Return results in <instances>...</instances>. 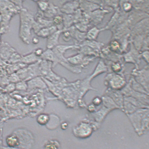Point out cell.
<instances>
[{"label": "cell", "instance_id": "9c48e42d", "mask_svg": "<svg viewBox=\"0 0 149 149\" xmlns=\"http://www.w3.org/2000/svg\"><path fill=\"white\" fill-rule=\"evenodd\" d=\"M62 32V30H58L49 36L47 38V49H52L59 45V39Z\"/></svg>", "mask_w": 149, "mask_h": 149}, {"label": "cell", "instance_id": "277c9868", "mask_svg": "<svg viewBox=\"0 0 149 149\" xmlns=\"http://www.w3.org/2000/svg\"><path fill=\"white\" fill-rule=\"evenodd\" d=\"M121 91L124 97H133L145 105L149 106V95L135 91L132 88L129 83H127Z\"/></svg>", "mask_w": 149, "mask_h": 149}, {"label": "cell", "instance_id": "3957f363", "mask_svg": "<svg viewBox=\"0 0 149 149\" xmlns=\"http://www.w3.org/2000/svg\"><path fill=\"white\" fill-rule=\"evenodd\" d=\"M104 83L107 88L118 90H122L127 84L124 77L115 73L107 75L105 78Z\"/></svg>", "mask_w": 149, "mask_h": 149}, {"label": "cell", "instance_id": "5b68a950", "mask_svg": "<svg viewBox=\"0 0 149 149\" xmlns=\"http://www.w3.org/2000/svg\"><path fill=\"white\" fill-rule=\"evenodd\" d=\"M132 74L134 79L145 89L149 93V68L148 66L141 70L136 69L134 70Z\"/></svg>", "mask_w": 149, "mask_h": 149}, {"label": "cell", "instance_id": "4316f807", "mask_svg": "<svg viewBox=\"0 0 149 149\" xmlns=\"http://www.w3.org/2000/svg\"><path fill=\"white\" fill-rule=\"evenodd\" d=\"M27 66L22 68L16 72L20 80H25L26 81L28 76V69Z\"/></svg>", "mask_w": 149, "mask_h": 149}, {"label": "cell", "instance_id": "e575fe53", "mask_svg": "<svg viewBox=\"0 0 149 149\" xmlns=\"http://www.w3.org/2000/svg\"><path fill=\"white\" fill-rule=\"evenodd\" d=\"M92 104L95 107H97L102 104V100L101 97H95L92 100Z\"/></svg>", "mask_w": 149, "mask_h": 149}, {"label": "cell", "instance_id": "83f0119b", "mask_svg": "<svg viewBox=\"0 0 149 149\" xmlns=\"http://www.w3.org/2000/svg\"><path fill=\"white\" fill-rule=\"evenodd\" d=\"M16 90L19 91L25 92L28 90V85L27 81L21 80L15 84Z\"/></svg>", "mask_w": 149, "mask_h": 149}, {"label": "cell", "instance_id": "d6a6232c", "mask_svg": "<svg viewBox=\"0 0 149 149\" xmlns=\"http://www.w3.org/2000/svg\"><path fill=\"white\" fill-rule=\"evenodd\" d=\"M5 91L6 92H13L16 90V85L15 84L13 83H9L6 85L5 88Z\"/></svg>", "mask_w": 149, "mask_h": 149}, {"label": "cell", "instance_id": "d590c367", "mask_svg": "<svg viewBox=\"0 0 149 149\" xmlns=\"http://www.w3.org/2000/svg\"><path fill=\"white\" fill-rule=\"evenodd\" d=\"M44 51L41 48H38L35 50L33 51L34 53L37 57L40 58L41 56L42 55Z\"/></svg>", "mask_w": 149, "mask_h": 149}, {"label": "cell", "instance_id": "2e32d148", "mask_svg": "<svg viewBox=\"0 0 149 149\" xmlns=\"http://www.w3.org/2000/svg\"><path fill=\"white\" fill-rule=\"evenodd\" d=\"M101 98L102 99V105L107 108L111 111L120 109L114 101L108 96L104 95Z\"/></svg>", "mask_w": 149, "mask_h": 149}, {"label": "cell", "instance_id": "74e56055", "mask_svg": "<svg viewBox=\"0 0 149 149\" xmlns=\"http://www.w3.org/2000/svg\"><path fill=\"white\" fill-rule=\"evenodd\" d=\"M142 57L147 63H149V52L148 51H145L142 55Z\"/></svg>", "mask_w": 149, "mask_h": 149}, {"label": "cell", "instance_id": "ffe728a7", "mask_svg": "<svg viewBox=\"0 0 149 149\" xmlns=\"http://www.w3.org/2000/svg\"><path fill=\"white\" fill-rule=\"evenodd\" d=\"M62 15L63 22V29H66L72 26V25L74 22V17L72 15H67L63 14Z\"/></svg>", "mask_w": 149, "mask_h": 149}, {"label": "cell", "instance_id": "52a82bcc", "mask_svg": "<svg viewBox=\"0 0 149 149\" xmlns=\"http://www.w3.org/2000/svg\"><path fill=\"white\" fill-rule=\"evenodd\" d=\"M105 95L110 97L119 108L123 109L124 97L121 90H113L107 88L105 92Z\"/></svg>", "mask_w": 149, "mask_h": 149}, {"label": "cell", "instance_id": "f546056e", "mask_svg": "<svg viewBox=\"0 0 149 149\" xmlns=\"http://www.w3.org/2000/svg\"><path fill=\"white\" fill-rule=\"evenodd\" d=\"M49 116L47 114H41L38 116L37 119V122L39 124L42 125H45L48 122Z\"/></svg>", "mask_w": 149, "mask_h": 149}, {"label": "cell", "instance_id": "f1b7e54d", "mask_svg": "<svg viewBox=\"0 0 149 149\" xmlns=\"http://www.w3.org/2000/svg\"><path fill=\"white\" fill-rule=\"evenodd\" d=\"M34 1L37 3L38 9L43 12L45 11L49 6V1Z\"/></svg>", "mask_w": 149, "mask_h": 149}, {"label": "cell", "instance_id": "cb8c5ba5", "mask_svg": "<svg viewBox=\"0 0 149 149\" xmlns=\"http://www.w3.org/2000/svg\"><path fill=\"white\" fill-rule=\"evenodd\" d=\"M100 30L95 27L89 30L86 34V38L87 40L94 41L96 39Z\"/></svg>", "mask_w": 149, "mask_h": 149}, {"label": "cell", "instance_id": "d4e9b609", "mask_svg": "<svg viewBox=\"0 0 149 149\" xmlns=\"http://www.w3.org/2000/svg\"><path fill=\"white\" fill-rule=\"evenodd\" d=\"M111 111L102 105L99 111L96 113L97 120L100 122L102 121L106 115Z\"/></svg>", "mask_w": 149, "mask_h": 149}, {"label": "cell", "instance_id": "ab89813d", "mask_svg": "<svg viewBox=\"0 0 149 149\" xmlns=\"http://www.w3.org/2000/svg\"><path fill=\"white\" fill-rule=\"evenodd\" d=\"M39 39L37 37H34L32 38V42L34 44L36 45L39 43Z\"/></svg>", "mask_w": 149, "mask_h": 149}, {"label": "cell", "instance_id": "9a60e30c", "mask_svg": "<svg viewBox=\"0 0 149 149\" xmlns=\"http://www.w3.org/2000/svg\"><path fill=\"white\" fill-rule=\"evenodd\" d=\"M41 59L40 58L37 57L35 55L33 51L26 55L22 56L21 62L28 66L36 63Z\"/></svg>", "mask_w": 149, "mask_h": 149}, {"label": "cell", "instance_id": "484cf974", "mask_svg": "<svg viewBox=\"0 0 149 149\" xmlns=\"http://www.w3.org/2000/svg\"><path fill=\"white\" fill-rule=\"evenodd\" d=\"M22 57V56L16 51L12 55L7 63L8 64H13L21 62Z\"/></svg>", "mask_w": 149, "mask_h": 149}, {"label": "cell", "instance_id": "8992f818", "mask_svg": "<svg viewBox=\"0 0 149 149\" xmlns=\"http://www.w3.org/2000/svg\"><path fill=\"white\" fill-rule=\"evenodd\" d=\"M16 51V50L8 43L2 41L0 45V59L7 62L12 55Z\"/></svg>", "mask_w": 149, "mask_h": 149}, {"label": "cell", "instance_id": "30bf717a", "mask_svg": "<svg viewBox=\"0 0 149 149\" xmlns=\"http://www.w3.org/2000/svg\"><path fill=\"white\" fill-rule=\"evenodd\" d=\"M28 90H31L36 88L44 89L46 85L42 76H38L27 81Z\"/></svg>", "mask_w": 149, "mask_h": 149}, {"label": "cell", "instance_id": "44dd1931", "mask_svg": "<svg viewBox=\"0 0 149 149\" xmlns=\"http://www.w3.org/2000/svg\"><path fill=\"white\" fill-rule=\"evenodd\" d=\"M79 6L81 9L86 13H88L92 12V11L96 8V5L88 1H79Z\"/></svg>", "mask_w": 149, "mask_h": 149}, {"label": "cell", "instance_id": "d6986e66", "mask_svg": "<svg viewBox=\"0 0 149 149\" xmlns=\"http://www.w3.org/2000/svg\"><path fill=\"white\" fill-rule=\"evenodd\" d=\"M130 86L133 90L137 92L140 93L147 94L149 95V93L140 84L138 83L136 80L134 79L133 77L131 78L130 80L129 83Z\"/></svg>", "mask_w": 149, "mask_h": 149}, {"label": "cell", "instance_id": "4fadbf2b", "mask_svg": "<svg viewBox=\"0 0 149 149\" xmlns=\"http://www.w3.org/2000/svg\"><path fill=\"white\" fill-rule=\"evenodd\" d=\"M59 30L57 27L54 25L49 27H45L41 29L36 34L38 37L42 38H48L51 34Z\"/></svg>", "mask_w": 149, "mask_h": 149}, {"label": "cell", "instance_id": "8fae6325", "mask_svg": "<svg viewBox=\"0 0 149 149\" xmlns=\"http://www.w3.org/2000/svg\"><path fill=\"white\" fill-rule=\"evenodd\" d=\"M45 18L47 19H52L55 16L61 14L60 9L51 1H49L48 8L43 12Z\"/></svg>", "mask_w": 149, "mask_h": 149}, {"label": "cell", "instance_id": "6da1fadb", "mask_svg": "<svg viewBox=\"0 0 149 149\" xmlns=\"http://www.w3.org/2000/svg\"><path fill=\"white\" fill-rule=\"evenodd\" d=\"M19 14L20 17L19 37L24 43L29 45L31 40V31L35 21V17L31 12L24 8L20 10Z\"/></svg>", "mask_w": 149, "mask_h": 149}, {"label": "cell", "instance_id": "b9f144b4", "mask_svg": "<svg viewBox=\"0 0 149 149\" xmlns=\"http://www.w3.org/2000/svg\"><path fill=\"white\" fill-rule=\"evenodd\" d=\"M1 34H0V45H1Z\"/></svg>", "mask_w": 149, "mask_h": 149}, {"label": "cell", "instance_id": "ba28073f", "mask_svg": "<svg viewBox=\"0 0 149 149\" xmlns=\"http://www.w3.org/2000/svg\"><path fill=\"white\" fill-rule=\"evenodd\" d=\"M79 6V1H67L64 3L60 9L61 13L72 15L76 12Z\"/></svg>", "mask_w": 149, "mask_h": 149}, {"label": "cell", "instance_id": "7402d4cb", "mask_svg": "<svg viewBox=\"0 0 149 149\" xmlns=\"http://www.w3.org/2000/svg\"><path fill=\"white\" fill-rule=\"evenodd\" d=\"M124 100L129 102L138 109L149 108V106L145 105L140 102V101L133 98V97H124Z\"/></svg>", "mask_w": 149, "mask_h": 149}, {"label": "cell", "instance_id": "60d3db41", "mask_svg": "<svg viewBox=\"0 0 149 149\" xmlns=\"http://www.w3.org/2000/svg\"><path fill=\"white\" fill-rule=\"evenodd\" d=\"M2 21V17L1 16V13L0 12V24L1 23Z\"/></svg>", "mask_w": 149, "mask_h": 149}, {"label": "cell", "instance_id": "e0dca14e", "mask_svg": "<svg viewBox=\"0 0 149 149\" xmlns=\"http://www.w3.org/2000/svg\"><path fill=\"white\" fill-rule=\"evenodd\" d=\"M27 66V65L22 62L13 64H8L6 68L7 73L8 75L11 73H16L19 70Z\"/></svg>", "mask_w": 149, "mask_h": 149}, {"label": "cell", "instance_id": "f35d334b", "mask_svg": "<svg viewBox=\"0 0 149 149\" xmlns=\"http://www.w3.org/2000/svg\"><path fill=\"white\" fill-rule=\"evenodd\" d=\"M88 110L90 111V112H94L96 110V107L92 104H90L88 106Z\"/></svg>", "mask_w": 149, "mask_h": 149}, {"label": "cell", "instance_id": "ac0fdd59", "mask_svg": "<svg viewBox=\"0 0 149 149\" xmlns=\"http://www.w3.org/2000/svg\"><path fill=\"white\" fill-rule=\"evenodd\" d=\"M76 131L80 134L87 135L91 133L92 129L91 127L86 123H81L76 128Z\"/></svg>", "mask_w": 149, "mask_h": 149}, {"label": "cell", "instance_id": "5bb4252c", "mask_svg": "<svg viewBox=\"0 0 149 149\" xmlns=\"http://www.w3.org/2000/svg\"><path fill=\"white\" fill-rule=\"evenodd\" d=\"M107 66L104 62L102 60L99 61L93 73L88 77L89 79L91 80L98 75L107 72Z\"/></svg>", "mask_w": 149, "mask_h": 149}, {"label": "cell", "instance_id": "836d02e7", "mask_svg": "<svg viewBox=\"0 0 149 149\" xmlns=\"http://www.w3.org/2000/svg\"><path fill=\"white\" fill-rule=\"evenodd\" d=\"M112 70L114 73H119L121 71V66L119 63H115L112 65Z\"/></svg>", "mask_w": 149, "mask_h": 149}, {"label": "cell", "instance_id": "603a6c76", "mask_svg": "<svg viewBox=\"0 0 149 149\" xmlns=\"http://www.w3.org/2000/svg\"><path fill=\"white\" fill-rule=\"evenodd\" d=\"M6 141L8 146L12 148L16 147L19 144L18 138L14 134L8 135L6 138Z\"/></svg>", "mask_w": 149, "mask_h": 149}, {"label": "cell", "instance_id": "7a4b0ae2", "mask_svg": "<svg viewBox=\"0 0 149 149\" xmlns=\"http://www.w3.org/2000/svg\"><path fill=\"white\" fill-rule=\"evenodd\" d=\"M149 108L138 109L134 113L128 115L135 128L145 130L148 127Z\"/></svg>", "mask_w": 149, "mask_h": 149}, {"label": "cell", "instance_id": "8d00e7d4", "mask_svg": "<svg viewBox=\"0 0 149 149\" xmlns=\"http://www.w3.org/2000/svg\"><path fill=\"white\" fill-rule=\"evenodd\" d=\"M12 2L14 3L16 6L19 7L21 8H23V3L24 1H11Z\"/></svg>", "mask_w": 149, "mask_h": 149}, {"label": "cell", "instance_id": "1f68e13d", "mask_svg": "<svg viewBox=\"0 0 149 149\" xmlns=\"http://www.w3.org/2000/svg\"><path fill=\"white\" fill-rule=\"evenodd\" d=\"M8 78L10 83L16 84L21 80L16 73L8 75Z\"/></svg>", "mask_w": 149, "mask_h": 149}, {"label": "cell", "instance_id": "7c38bea8", "mask_svg": "<svg viewBox=\"0 0 149 149\" xmlns=\"http://www.w3.org/2000/svg\"><path fill=\"white\" fill-rule=\"evenodd\" d=\"M40 59L52 62V66L54 67L58 63H59V59L52 49H47L46 50L44 51Z\"/></svg>", "mask_w": 149, "mask_h": 149}, {"label": "cell", "instance_id": "4dcf8cb0", "mask_svg": "<svg viewBox=\"0 0 149 149\" xmlns=\"http://www.w3.org/2000/svg\"><path fill=\"white\" fill-rule=\"evenodd\" d=\"M52 20L53 24L56 26L57 28L58 26L63 24V19L61 13V14L56 15L53 18Z\"/></svg>", "mask_w": 149, "mask_h": 149}]
</instances>
